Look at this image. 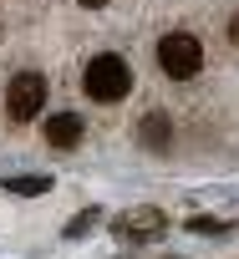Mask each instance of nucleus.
Returning a JSON list of instances; mask_svg holds the SVG:
<instances>
[{
	"label": "nucleus",
	"instance_id": "0eeeda50",
	"mask_svg": "<svg viewBox=\"0 0 239 259\" xmlns=\"http://www.w3.org/2000/svg\"><path fill=\"white\" fill-rule=\"evenodd\" d=\"M46 188H51V178H41V173L36 178H6V193H46Z\"/></svg>",
	"mask_w": 239,
	"mask_h": 259
},
{
	"label": "nucleus",
	"instance_id": "1a4fd4ad",
	"mask_svg": "<svg viewBox=\"0 0 239 259\" xmlns=\"http://www.w3.org/2000/svg\"><path fill=\"white\" fill-rule=\"evenodd\" d=\"M188 229H193V234H224L229 224H224V219H188Z\"/></svg>",
	"mask_w": 239,
	"mask_h": 259
},
{
	"label": "nucleus",
	"instance_id": "423d86ee",
	"mask_svg": "<svg viewBox=\"0 0 239 259\" xmlns=\"http://www.w3.org/2000/svg\"><path fill=\"white\" fill-rule=\"evenodd\" d=\"M46 143H51V148H76V143H82V117H76V112H56V117L46 122Z\"/></svg>",
	"mask_w": 239,
	"mask_h": 259
},
{
	"label": "nucleus",
	"instance_id": "f03ea898",
	"mask_svg": "<svg viewBox=\"0 0 239 259\" xmlns=\"http://www.w3.org/2000/svg\"><path fill=\"white\" fill-rule=\"evenodd\" d=\"M158 66H163L173 81L193 76V71L204 66V46H198V36H188V31H168V36L158 41Z\"/></svg>",
	"mask_w": 239,
	"mask_h": 259
},
{
	"label": "nucleus",
	"instance_id": "9d476101",
	"mask_svg": "<svg viewBox=\"0 0 239 259\" xmlns=\"http://www.w3.org/2000/svg\"><path fill=\"white\" fill-rule=\"evenodd\" d=\"M76 6H87V11H102V6H107V0H76Z\"/></svg>",
	"mask_w": 239,
	"mask_h": 259
},
{
	"label": "nucleus",
	"instance_id": "f257e3e1",
	"mask_svg": "<svg viewBox=\"0 0 239 259\" xmlns=\"http://www.w3.org/2000/svg\"><path fill=\"white\" fill-rule=\"evenodd\" d=\"M82 87H87V97H92V102H123V97H128V87H133V71H128V61H123V56H92V61H87Z\"/></svg>",
	"mask_w": 239,
	"mask_h": 259
},
{
	"label": "nucleus",
	"instance_id": "9b49d317",
	"mask_svg": "<svg viewBox=\"0 0 239 259\" xmlns=\"http://www.w3.org/2000/svg\"><path fill=\"white\" fill-rule=\"evenodd\" d=\"M229 36H234V46H239V16H234V21H229Z\"/></svg>",
	"mask_w": 239,
	"mask_h": 259
},
{
	"label": "nucleus",
	"instance_id": "6e6552de",
	"mask_svg": "<svg viewBox=\"0 0 239 259\" xmlns=\"http://www.w3.org/2000/svg\"><path fill=\"white\" fill-rule=\"evenodd\" d=\"M97 219H102V213H97V208H82V213H76V219H71V224H66V239H82V234H87V229H97Z\"/></svg>",
	"mask_w": 239,
	"mask_h": 259
},
{
	"label": "nucleus",
	"instance_id": "39448f33",
	"mask_svg": "<svg viewBox=\"0 0 239 259\" xmlns=\"http://www.w3.org/2000/svg\"><path fill=\"white\" fill-rule=\"evenodd\" d=\"M163 229V213L158 208H133L117 219V239H143V234H158Z\"/></svg>",
	"mask_w": 239,
	"mask_h": 259
},
{
	"label": "nucleus",
	"instance_id": "20e7f679",
	"mask_svg": "<svg viewBox=\"0 0 239 259\" xmlns=\"http://www.w3.org/2000/svg\"><path fill=\"white\" fill-rule=\"evenodd\" d=\"M138 143L153 148V153H163V148L173 143V122H168V112H148V117L138 122Z\"/></svg>",
	"mask_w": 239,
	"mask_h": 259
},
{
	"label": "nucleus",
	"instance_id": "7ed1b4c3",
	"mask_svg": "<svg viewBox=\"0 0 239 259\" xmlns=\"http://www.w3.org/2000/svg\"><path fill=\"white\" fill-rule=\"evenodd\" d=\"M41 107H46V76H41V71L11 76V87H6V112H11L16 122H31V117H41Z\"/></svg>",
	"mask_w": 239,
	"mask_h": 259
}]
</instances>
